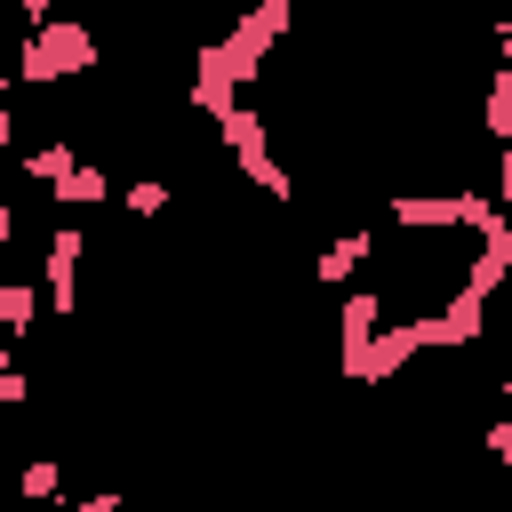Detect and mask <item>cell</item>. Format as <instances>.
Masks as SVG:
<instances>
[{"label":"cell","instance_id":"1","mask_svg":"<svg viewBox=\"0 0 512 512\" xmlns=\"http://www.w3.org/2000/svg\"><path fill=\"white\" fill-rule=\"evenodd\" d=\"M8 72L32 80V88H48V80H80V72H96V32H88L80 16H48V24H32V40L16 48Z\"/></svg>","mask_w":512,"mask_h":512},{"label":"cell","instance_id":"2","mask_svg":"<svg viewBox=\"0 0 512 512\" xmlns=\"http://www.w3.org/2000/svg\"><path fill=\"white\" fill-rule=\"evenodd\" d=\"M80 256H88V232L80 224H56V240L40 256V304L56 320H72V304H80Z\"/></svg>","mask_w":512,"mask_h":512},{"label":"cell","instance_id":"3","mask_svg":"<svg viewBox=\"0 0 512 512\" xmlns=\"http://www.w3.org/2000/svg\"><path fill=\"white\" fill-rule=\"evenodd\" d=\"M376 312H384V296H376V288H352V296H344V312H336V336H344V376H360V352H368V336H376Z\"/></svg>","mask_w":512,"mask_h":512},{"label":"cell","instance_id":"4","mask_svg":"<svg viewBox=\"0 0 512 512\" xmlns=\"http://www.w3.org/2000/svg\"><path fill=\"white\" fill-rule=\"evenodd\" d=\"M48 200H56V208H104V200H112V176H104L96 160H80L64 184H48Z\"/></svg>","mask_w":512,"mask_h":512},{"label":"cell","instance_id":"5","mask_svg":"<svg viewBox=\"0 0 512 512\" xmlns=\"http://www.w3.org/2000/svg\"><path fill=\"white\" fill-rule=\"evenodd\" d=\"M40 312H48L40 304V280H0V336H24Z\"/></svg>","mask_w":512,"mask_h":512},{"label":"cell","instance_id":"6","mask_svg":"<svg viewBox=\"0 0 512 512\" xmlns=\"http://www.w3.org/2000/svg\"><path fill=\"white\" fill-rule=\"evenodd\" d=\"M72 168H80V152H72L64 136H48V144H32V152H24V176H32V184H64Z\"/></svg>","mask_w":512,"mask_h":512},{"label":"cell","instance_id":"7","mask_svg":"<svg viewBox=\"0 0 512 512\" xmlns=\"http://www.w3.org/2000/svg\"><path fill=\"white\" fill-rule=\"evenodd\" d=\"M360 256H368V232H344V240H328V248H320V280H328V288H344V280L360 272Z\"/></svg>","mask_w":512,"mask_h":512},{"label":"cell","instance_id":"8","mask_svg":"<svg viewBox=\"0 0 512 512\" xmlns=\"http://www.w3.org/2000/svg\"><path fill=\"white\" fill-rule=\"evenodd\" d=\"M16 496H24V504H48V496H64V456H32V464L16 472Z\"/></svg>","mask_w":512,"mask_h":512},{"label":"cell","instance_id":"9","mask_svg":"<svg viewBox=\"0 0 512 512\" xmlns=\"http://www.w3.org/2000/svg\"><path fill=\"white\" fill-rule=\"evenodd\" d=\"M128 216H144V224L168 216V184H160V176H136V184H128Z\"/></svg>","mask_w":512,"mask_h":512},{"label":"cell","instance_id":"10","mask_svg":"<svg viewBox=\"0 0 512 512\" xmlns=\"http://www.w3.org/2000/svg\"><path fill=\"white\" fill-rule=\"evenodd\" d=\"M16 16H24V24H48V16H56V0H16Z\"/></svg>","mask_w":512,"mask_h":512},{"label":"cell","instance_id":"11","mask_svg":"<svg viewBox=\"0 0 512 512\" xmlns=\"http://www.w3.org/2000/svg\"><path fill=\"white\" fill-rule=\"evenodd\" d=\"M8 144H16V112L0 104V160H8Z\"/></svg>","mask_w":512,"mask_h":512},{"label":"cell","instance_id":"12","mask_svg":"<svg viewBox=\"0 0 512 512\" xmlns=\"http://www.w3.org/2000/svg\"><path fill=\"white\" fill-rule=\"evenodd\" d=\"M8 88H16V72H8V64H0V104H8Z\"/></svg>","mask_w":512,"mask_h":512}]
</instances>
